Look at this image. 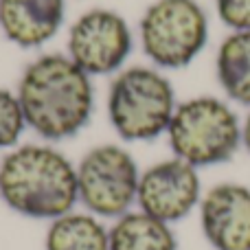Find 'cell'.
<instances>
[{
	"label": "cell",
	"instance_id": "cell-3",
	"mask_svg": "<svg viewBox=\"0 0 250 250\" xmlns=\"http://www.w3.org/2000/svg\"><path fill=\"white\" fill-rule=\"evenodd\" d=\"M173 156L193 167L226 163L242 145V121L217 97H193L176 105L167 127Z\"/></svg>",
	"mask_w": 250,
	"mask_h": 250
},
{
	"label": "cell",
	"instance_id": "cell-6",
	"mask_svg": "<svg viewBox=\"0 0 250 250\" xmlns=\"http://www.w3.org/2000/svg\"><path fill=\"white\" fill-rule=\"evenodd\" d=\"M136 160L121 145H97L77 165L79 202L97 217H121L138 193Z\"/></svg>",
	"mask_w": 250,
	"mask_h": 250
},
{
	"label": "cell",
	"instance_id": "cell-2",
	"mask_svg": "<svg viewBox=\"0 0 250 250\" xmlns=\"http://www.w3.org/2000/svg\"><path fill=\"white\" fill-rule=\"evenodd\" d=\"M0 198L33 220H57L73 211L77 167L51 145H20L0 160Z\"/></svg>",
	"mask_w": 250,
	"mask_h": 250
},
{
	"label": "cell",
	"instance_id": "cell-7",
	"mask_svg": "<svg viewBox=\"0 0 250 250\" xmlns=\"http://www.w3.org/2000/svg\"><path fill=\"white\" fill-rule=\"evenodd\" d=\"M132 31L123 16L110 9H92L73 22L66 55L92 77L117 75L132 51Z\"/></svg>",
	"mask_w": 250,
	"mask_h": 250
},
{
	"label": "cell",
	"instance_id": "cell-9",
	"mask_svg": "<svg viewBox=\"0 0 250 250\" xmlns=\"http://www.w3.org/2000/svg\"><path fill=\"white\" fill-rule=\"evenodd\" d=\"M200 226L213 250H250V187L222 182L200 200Z\"/></svg>",
	"mask_w": 250,
	"mask_h": 250
},
{
	"label": "cell",
	"instance_id": "cell-13",
	"mask_svg": "<svg viewBox=\"0 0 250 250\" xmlns=\"http://www.w3.org/2000/svg\"><path fill=\"white\" fill-rule=\"evenodd\" d=\"M46 250H110V233L92 213H66L51 220L44 239Z\"/></svg>",
	"mask_w": 250,
	"mask_h": 250
},
{
	"label": "cell",
	"instance_id": "cell-16",
	"mask_svg": "<svg viewBox=\"0 0 250 250\" xmlns=\"http://www.w3.org/2000/svg\"><path fill=\"white\" fill-rule=\"evenodd\" d=\"M242 145L250 151V112L246 114V119L242 121Z\"/></svg>",
	"mask_w": 250,
	"mask_h": 250
},
{
	"label": "cell",
	"instance_id": "cell-12",
	"mask_svg": "<svg viewBox=\"0 0 250 250\" xmlns=\"http://www.w3.org/2000/svg\"><path fill=\"white\" fill-rule=\"evenodd\" d=\"M215 75L229 101L250 108V31H233L222 40Z\"/></svg>",
	"mask_w": 250,
	"mask_h": 250
},
{
	"label": "cell",
	"instance_id": "cell-8",
	"mask_svg": "<svg viewBox=\"0 0 250 250\" xmlns=\"http://www.w3.org/2000/svg\"><path fill=\"white\" fill-rule=\"evenodd\" d=\"M202 200L198 167L180 158H167L147 167L138 178L136 204L147 215L167 224L180 222Z\"/></svg>",
	"mask_w": 250,
	"mask_h": 250
},
{
	"label": "cell",
	"instance_id": "cell-1",
	"mask_svg": "<svg viewBox=\"0 0 250 250\" xmlns=\"http://www.w3.org/2000/svg\"><path fill=\"white\" fill-rule=\"evenodd\" d=\"M16 95L26 127L46 141H64L82 132L95 105L90 75L62 53H46L31 62Z\"/></svg>",
	"mask_w": 250,
	"mask_h": 250
},
{
	"label": "cell",
	"instance_id": "cell-5",
	"mask_svg": "<svg viewBox=\"0 0 250 250\" xmlns=\"http://www.w3.org/2000/svg\"><path fill=\"white\" fill-rule=\"evenodd\" d=\"M138 35L151 64L178 70L204 51L208 18L195 0H156L143 13Z\"/></svg>",
	"mask_w": 250,
	"mask_h": 250
},
{
	"label": "cell",
	"instance_id": "cell-10",
	"mask_svg": "<svg viewBox=\"0 0 250 250\" xmlns=\"http://www.w3.org/2000/svg\"><path fill=\"white\" fill-rule=\"evenodd\" d=\"M64 0H0V31L22 48L44 46L64 22Z\"/></svg>",
	"mask_w": 250,
	"mask_h": 250
},
{
	"label": "cell",
	"instance_id": "cell-15",
	"mask_svg": "<svg viewBox=\"0 0 250 250\" xmlns=\"http://www.w3.org/2000/svg\"><path fill=\"white\" fill-rule=\"evenodd\" d=\"M215 7L229 29L250 31V0H215Z\"/></svg>",
	"mask_w": 250,
	"mask_h": 250
},
{
	"label": "cell",
	"instance_id": "cell-11",
	"mask_svg": "<svg viewBox=\"0 0 250 250\" xmlns=\"http://www.w3.org/2000/svg\"><path fill=\"white\" fill-rule=\"evenodd\" d=\"M108 233L110 250H178L171 224L147 215L141 208L117 217Z\"/></svg>",
	"mask_w": 250,
	"mask_h": 250
},
{
	"label": "cell",
	"instance_id": "cell-4",
	"mask_svg": "<svg viewBox=\"0 0 250 250\" xmlns=\"http://www.w3.org/2000/svg\"><path fill=\"white\" fill-rule=\"evenodd\" d=\"M178 101L158 68L129 66L114 75L108 90V119L123 141H154L167 132Z\"/></svg>",
	"mask_w": 250,
	"mask_h": 250
},
{
	"label": "cell",
	"instance_id": "cell-14",
	"mask_svg": "<svg viewBox=\"0 0 250 250\" xmlns=\"http://www.w3.org/2000/svg\"><path fill=\"white\" fill-rule=\"evenodd\" d=\"M26 121L22 114L16 90L0 86V149L13 147L24 132Z\"/></svg>",
	"mask_w": 250,
	"mask_h": 250
}]
</instances>
